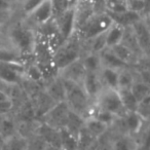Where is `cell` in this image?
<instances>
[{"label":"cell","mask_w":150,"mask_h":150,"mask_svg":"<svg viewBox=\"0 0 150 150\" xmlns=\"http://www.w3.org/2000/svg\"><path fill=\"white\" fill-rule=\"evenodd\" d=\"M90 116L98 119L99 121H101V122H103L104 125H106L108 127H112L113 125H115V122L117 121V119L119 118L116 115L112 114V113L108 112V111L98 108L95 104H94V106H93L90 115H88V117H90Z\"/></svg>","instance_id":"83f0119b"},{"label":"cell","mask_w":150,"mask_h":150,"mask_svg":"<svg viewBox=\"0 0 150 150\" xmlns=\"http://www.w3.org/2000/svg\"><path fill=\"white\" fill-rule=\"evenodd\" d=\"M76 1H77V0H69V2H70L71 6H73V5H74L75 3H76Z\"/></svg>","instance_id":"7bdbcfd3"},{"label":"cell","mask_w":150,"mask_h":150,"mask_svg":"<svg viewBox=\"0 0 150 150\" xmlns=\"http://www.w3.org/2000/svg\"><path fill=\"white\" fill-rule=\"evenodd\" d=\"M136 78V72L133 68H125L119 70L117 90H129Z\"/></svg>","instance_id":"f1b7e54d"},{"label":"cell","mask_w":150,"mask_h":150,"mask_svg":"<svg viewBox=\"0 0 150 150\" xmlns=\"http://www.w3.org/2000/svg\"><path fill=\"white\" fill-rule=\"evenodd\" d=\"M125 1H127V0H125Z\"/></svg>","instance_id":"f6af8a7d"},{"label":"cell","mask_w":150,"mask_h":150,"mask_svg":"<svg viewBox=\"0 0 150 150\" xmlns=\"http://www.w3.org/2000/svg\"><path fill=\"white\" fill-rule=\"evenodd\" d=\"M62 80L65 88V102L67 103L70 110L77 113L83 118H86L94 106V102L86 94L81 84L64 78H62Z\"/></svg>","instance_id":"3957f363"},{"label":"cell","mask_w":150,"mask_h":150,"mask_svg":"<svg viewBox=\"0 0 150 150\" xmlns=\"http://www.w3.org/2000/svg\"><path fill=\"white\" fill-rule=\"evenodd\" d=\"M123 32H125V27L118 25L116 23H112L111 26L105 32V43L106 47L111 48L115 46L116 44L120 43L122 39Z\"/></svg>","instance_id":"603a6c76"},{"label":"cell","mask_w":150,"mask_h":150,"mask_svg":"<svg viewBox=\"0 0 150 150\" xmlns=\"http://www.w3.org/2000/svg\"><path fill=\"white\" fill-rule=\"evenodd\" d=\"M13 1L16 3V5H17V7H18L22 3V1H23V0H13Z\"/></svg>","instance_id":"b9f144b4"},{"label":"cell","mask_w":150,"mask_h":150,"mask_svg":"<svg viewBox=\"0 0 150 150\" xmlns=\"http://www.w3.org/2000/svg\"><path fill=\"white\" fill-rule=\"evenodd\" d=\"M137 42L144 56H149L150 47V28L149 18H141L131 26Z\"/></svg>","instance_id":"30bf717a"},{"label":"cell","mask_w":150,"mask_h":150,"mask_svg":"<svg viewBox=\"0 0 150 150\" xmlns=\"http://www.w3.org/2000/svg\"><path fill=\"white\" fill-rule=\"evenodd\" d=\"M83 127L94 138H96L97 140H99L100 138H102L105 134L107 133L110 127H108L106 125H104L103 122L99 121L98 119L94 118V117H86L84 118V123Z\"/></svg>","instance_id":"cb8c5ba5"},{"label":"cell","mask_w":150,"mask_h":150,"mask_svg":"<svg viewBox=\"0 0 150 150\" xmlns=\"http://www.w3.org/2000/svg\"><path fill=\"white\" fill-rule=\"evenodd\" d=\"M0 150H1V149H0Z\"/></svg>","instance_id":"bcb514c9"},{"label":"cell","mask_w":150,"mask_h":150,"mask_svg":"<svg viewBox=\"0 0 150 150\" xmlns=\"http://www.w3.org/2000/svg\"><path fill=\"white\" fill-rule=\"evenodd\" d=\"M27 139V150H44V148L46 146V142L39 135H37L35 132L32 135H30Z\"/></svg>","instance_id":"e575fe53"},{"label":"cell","mask_w":150,"mask_h":150,"mask_svg":"<svg viewBox=\"0 0 150 150\" xmlns=\"http://www.w3.org/2000/svg\"><path fill=\"white\" fill-rule=\"evenodd\" d=\"M69 111H70V108L65 101L58 102L54 105H52L43 115H41L40 121L47 123V125L57 127V129H60V127H64Z\"/></svg>","instance_id":"52a82bcc"},{"label":"cell","mask_w":150,"mask_h":150,"mask_svg":"<svg viewBox=\"0 0 150 150\" xmlns=\"http://www.w3.org/2000/svg\"><path fill=\"white\" fill-rule=\"evenodd\" d=\"M131 92L134 95V97L136 98V100L138 102H140L141 100H143L144 98L150 96V86L149 83L143 81V80L136 78V80L134 81V83L131 86Z\"/></svg>","instance_id":"1f68e13d"},{"label":"cell","mask_w":150,"mask_h":150,"mask_svg":"<svg viewBox=\"0 0 150 150\" xmlns=\"http://www.w3.org/2000/svg\"><path fill=\"white\" fill-rule=\"evenodd\" d=\"M118 72L119 70L108 67L102 66L101 70L99 71V76L101 78V81L103 86L107 88H113L117 90V84H118Z\"/></svg>","instance_id":"7402d4cb"},{"label":"cell","mask_w":150,"mask_h":150,"mask_svg":"<svg viewBox=\"0 0 150 150\" xmlns=\"http://www.w3.org/2000/svg\"><path fill=\"white\" fill-rule=\"evenodd\" d=\"M18 125L19 119L16 118L11 111L0 113V138L2 142L18 133Z\"/></svg>","instance_id":"9a60e30c"},{"label":"cell","mask_w":150,"mask_h":150,"mask_svg":"<svg viewBox=\"0 0 150 150\" xmlns=\"http://www.w3.org/2000/svg\"><path fill=\"white\" fill-rule=\"evenodd\" d=\"M106 13L111 18L113 23L118 24V25L122 26L125 28L132 26L134 23L139 21L142 18L140 15L134 13V11H129V9H127L125 11H121V13H108V11H106Z\"/></svg>","instance_id":"ffe728a7"},{"label":"cell","mask_w":150,"mask_h":150,"mask_svg":"<svg viewBox=\"0 0 150 150\" xmlns=\"http://www.w3.org/2000/svg\"><path fill=\"white\" fill-rule=\"evenodd\" d=\"M13 18L3 29L7 43L25 58L29 60L34 59L37 33L35 29L28 25L21 17L17 20H13Z\"/></svg>","instance_id":"6da1fadb"},{"label":"cell","mask_w":150,"mask_h":150,"mask_svg":"<svg viewBox=\"0 0 150 150\" xmlns=\"http://www.w3.org/2000/svg\"><path fill=\"white\" fill-rule=\"evenodd\" d=\"M120 96L121 102L125 111H136L138 106V101L132 94L131 90H117Z\"/></svg>","instance_id":"d6a6232c"},{"label":"cell","mask_w":150,"mask_h":150,"mask_svg":"<svg viewBox=\"0 0 150 150\" xmlns=\"http://www.w3.org/2000/svg\"><path fill=\"white\" fill-rule=\"evenodd\" d=\"M43 0H23L21 4L18 6L17 13L21 18L27 17L29 13H31Z\"/></svg>","instance_id":"836d02e7"},{"label":"cell","mask_w":150,"mask_h":150,"mask_svg":"<svg viewBox=\"0 0 150 150\" xmlns=\"http://www.w3.org/2000/svg\"><path fill=\"white\" fill-rule=\"evenodd\" d=\"M88 150H94V148H93V149H88Z\"/></svg>","instance_id":"ee69618b"},{"label":"cell","mask_w":150,"mask_h":150,"mask_svg":"<svg viewBox=\"0 0 150 150\" xmlns=\"http://www.w3.org/2000/svg\"><path fill=\"white\" fill-rule=\"evenodd\" d=\"M60 148L62 150H77V138L70 134L66 129L60 127Z\"/></svg>","instance_id":"f546056e"},{"label":"cell","mask_w":150,"mask_h":150,"mask_svg":"<svg viewBox=\"0 0 150 150\" xmlns=\"http://www.w3.org/2000/svg\"><path fill=\"white\" fill-rule=\"evenodd\" d=\"M45 93L54 100V102H63L65 101V88L62 78L58 74L50 78L44 88Z\"/></svg>","instance_id":"2e32d148"},{"label":"cell","mask_w":150,"mask_h":150,"mask_svg":"<svg viewBox=\"0 0 150 150\" xmlns=\"http://www.w3.org/2000/svg\"><path fill=\"white\" fill-rule=\"evenodd\" d=\"M81 86L86 94L90 97V99L95 102L97 97L99 96L102 90L104 88L103 83L101 81V78L99 76V73L86 72L83 79L81 81Z\"/></svg>","instance_id":"4fadbf2b"},{"label":"cell","mask_w":150,"mask_h":150,"mask_svg":"<svg viewBox=\"0 0 150 150\" xmlns=\"http://www.w3.org/2000/svg\"><path fill=\"white\" fill-rule=\"evenodd\" d=\"M28 139L18 132L17 134L11 136L2 142L0 149L1 150H27Z\"/></svg>","instance_id":"44dd1931"},{"label":"cell","mask_w":150,"mask_h":150,"mask_svg":"<svg viewBox=\"0 0 150 150\" xmlns=\"http://www.w3.org/2000/svg\"><path fill=\"white\" fill-rule=\"evenodd\" d=\"M95 13H97V9L92 1H90V0H77L74 4L75 32L77 31Z\"/></svg>","instance_id":"7c38bea8"},{"label":"cell","mask_w":150,"mask_h":150,"mask_svg":"<svg viewBox=\"0 0 150 150\" xmlns=\"http://www.w3.org/2000/svg\"><path fill=\"white\" fill-rule=\"evenodd\" d=\"M135 150H149V145L148 142H144V143H138L137 147Z\"/></svg>","instance_id":"ab89813d"},{"label":"cell","mask_w":150,"mask_h":150,"mask_svg":"<svg viewBox=\"0 0 150 150\" xmlns=\"http://www.w3.org/2000/svg\"><path fill=\"white\" fill-rule=\"evenodd\" d=\"M56 22L59 35L63 42L68 40L75 33V19H74V5L61 15L54 18Z\"/></svg>","instance_id":"9c48e42d"},{"label":"cell","mask_w":150,"mask_h":150,"mask_svg":"<svg viewBox=\"0 0 150 150\" xmlns=\"http://www.w3.org/2000/svg\"><path fill=\"white\" fill-rule=\"evenodd\" d=\"M118 121L122 127L123 133L129 134L134 138L144 129L146 123H148V121L144 120L136 111H127L119 117Z\"/></svg>","instance_id":"8fae6325"},{"label":"cell","mask_w":150,"mask_h":150,"mask_svg":"<svg viewBox=\"0 0 150 150\" xmlns=\"http://www.w3.org/2000/svg\"><path fill=\"white\" fill-rule=\"evenodd\" d=\"M22 19L34 29L47 23L48 21L54 19V11L50 0H43L31 13Z\"/></svg>","instance_id":"ba28073f"},{"label":"cell","mask_w":150,"mask_h":150,"mask_svg":"<svg viewBox=\"0 0 150 150\" xmlns=\"http://www.w3.org/2000/svg\"><path fill=\"white\" fill-rule=\"evenodd\" d=\"M86 71L84 69L83 65H82L81 59L75 61V62L71 63L70 65L66 66L64 69L59 71L57 74L60 77L64 78V79L70 80V81L76 82V83L81 84V81L83 79L84 75H86Z\"/></svg>","instance_id":"5bb4252c"},{"label":"cell","mask_w":150,"mask_h":150,"mask_svg":"<svg viewBox=\"0 0 150 150\" xmlns=\"http://www.w3.org/2000/svg\"><path fill=\"white\" fill-rule=\"evenodd\" d=\"M28 60L29 59L23 57L17 50H15L8 43L0 45V62L26 65L28 62H30Z\"/></svg>","instance_id":"e0dca14e"},{"label":"cell","mask_w":150,"mask_h":150,"mask_svg":"<svg viewBox=\"0 0 150 150\" xmlns=\"http://www.w3.org/2000/svg\"><path fill=\"white\" fill-rule=\"evenodd\" d=\"M112 23V20L106 11H97L75 33L82 42H86L105 33Z\"/></svg>","instance_id":"277c9868"},{"label":"cell","mask_w":150,"mask_h":150,"mask_svg":"<svg viewBox=\"0 0 150 150\" xmlns=\"http://www.w3.org/2000/svg\"><path fill=\"white\" fill-rule=\"evenodd\" d=\"M94 104L98 108L108 111V112L116 115L117 117H121L127 112L122 105V102H121L118 91L113 90V88H103L102 92L99 94V96L95 100Z\"/></svg>","instance_id":"5b68a950"},{"label":"cell","mask_w":150,"mask_h":150,"mask_svg":"<svg viewBox=\"0 0 150 150\" xmlns=\"http://www.w3.org/2000/svg\"><path fill=\"white\" fill-rule=\"evenodd\" d=\"M18 7L13 0H0V13H17Z\"/></svg>","instance_id":"74e56055"},{"label":"cell","mask_w":150,"mask_h":150,"mask_svg":"<svg viewBox=\"0 0 150 150\" xmlns=\"http://www.w3.org/2000/svg\"><path fill=\"white\" fill-rule=\"evenodd\" d=\"M25 80V65L0 62V82L9 86H21Z\"/></svg>","instance_id":"8992f818"},{"label":"cell","mask_w":150,"mask_h":150,"mask_svg":"<svg viewBox=\"0 0 150 150\" xmlns=\"http://www.w3.org/2000/svg\"><path fill=\"white\" fill-rule=\"evenodd\" d=\"M120 43H122L125 46H127L131 52H133L134 54L138 57V58H144V57H146L143 54L139 44H138L137 39H136L135 35H134L131 26L125 28V32H123V36H122V39H121ZM146 58H148V57H146Z\"/></svg>","instance_id":"4316f807"},{"label":"cell","mask_w":150,"mask_h":150,"mask_svg":"<svg viewBox=\"0 0 150 150\" xmlns=\"http://www.w3.org/2000/svg\"><path fill=\"white\" fill-rule=\"evenodd\" d=\"M84 52L83 43L77 34L74 33L68 40L63 42L52 54V66L57 73L71 63L79 60Z\"/></svg>","instance_id":"7a4b0ae2"},{"label":"cell","mask_w":150,"mask_h":150,"mask_svg":"<svg viewBox=\"0 0 150 150\" xmlns=\"http://www.w3.org/2000/svg\"><path fill=\"white\" fill-rule=\"evenodd\" d=\"M81 62L86 72L99 73L102 68V62H101L100 54L96 52H84L81 56Z\"/></svg>","instance_id":"484cf974"},{"label":"cell","mask_w":150,"mask_h":150,"mask_svg":"<svg viewBox=\"0 0 150 150\" xmlns=\"http://www.w3.org/2000/svg\"><path fill=\"white\" fill-rule=\"evenodd\" d=\"M83 123H84L83 117L78 115L77 113L73 112L72 110H70L63 127L66 129L70 134H72L74 137L77 138L78 134H79V132L81 131L82 127H83Z\"/></svg>","instance_id":"d4e9b609"},{"label":"cell","mask_w":150,"mask_h":150,"mask_svg":"<svg viewBox=\"0 0 150 150\" xmlns=\"http://www.w3.org/2000/svg\"><path fill=\"white\" fill-rule=\"evenodd\" d=\"M127 8L142 18H149V0H127Z\"/></svg>","instance_id":"4dcf8cb0"},{"label":"cell","mask_w":150,"mask_h":150,"mask_svg":"<svg viewBox=\"0 0 150 150\" xmlns=\"http://www.w3.org/2000/svg\"><path fill=\"white\" fill-rule=\"evenodd\" d=\"M99 54H100L102 66L104 67L116 69V70H121V69H125V68H132L129 65L125 64V62H122L120 59L117 58L116 54L108 47L104 48Z\"/></svg>","instance_id":"d6986e66"},{"label":"cell","mask_w":150,"mask_h":150,"mask_svg":"<svg viewBox=\"0 0 150 150\" xmlns=\"http://www.w3.org/2000/svg\"><path fill=\"white\" fill-rule=\"evenodd\" d=\"M16 15H17V13H0V31L6 27V25L13 20V18L15 17Z\"/></svg>","instance_id":"f35d334b"},{"label":"cell","mask_w":150,"mask_h":150,"mask_svg":"<svg viewBox=\"0 0 150 150\" xmlns=\"http://www.w3.org/2000/svg\"><path fill=\"white\" fill-rule=\"evenodd\" d=\"M136 112L144 119L148 121L150 116V96L144 98L140 102H138V106L136 109Z\"/></svg>","instance_id":"d590c367"},{"label":"cell","mask_w":150,"mask_h":150,"mask_svg":"<svg viewBox=\"0 0 150 150\" xmlns=\"http://www.w3.org/2000/svg\"><path fill=\"white\" fill-rule=\"evenodd\" d=\"M50 2H52V11H54V18L71 7L69 0H50Z\"/></svg>","instance_id":"8d00e7d4"},{"label":"cell","mask_w":150,"mask_h":150,"mask_svg":"<svg viewBox=\"0 0 150 150\" xmlns=\"http://www.w3.org/2000/svg\"><path fill=\"white\" fill-rule=\"evenodd\" d=\"M137 141L133 136L125 133L117 134L110 142L111 150H135Z\"/></svg>","instance_id":"ac0fdd59"},{"label":"cell","mask_w":150,"mask_h":150,"mask_svg":"<svg viewBox=\"0 0 150 150\" xmlns=\"http://www.w3.org/2000/svg\"><path fill=\"white\" fill-rule=\"evenodd\" d=\"M7 41H6V38H5V35H4V32L3 30L0 31V45H3V44H6Z\"/></svg>","instance_id":"60d3db41"}]
</instances>
